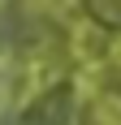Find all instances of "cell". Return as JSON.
Returning a JSON list of instances; mask_svg holds the SVG:
<instances>
[{
    "instance_id": "6da1fadb",
    "label": "cell",
    "mask_w": 121,
    "mask_h": 125,
    "mask_svg": "<svg viewBox=\"0 0 121 125\" xmlns=\"http://www.w3.org/2000/svg\"><path fill=\"white\" fill-rule=\"evenodd\" d=\"M30 116H35V125H65V121H69V91H65V86L52 91Z\"/></svg>"
}]
</instances>
